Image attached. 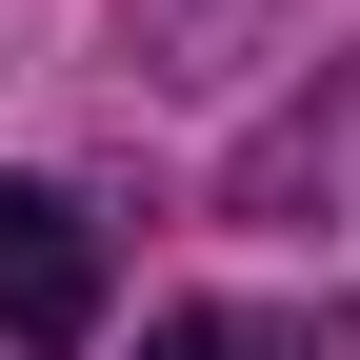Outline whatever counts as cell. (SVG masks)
<instances>
[{
    "mask_svg": "<svg viewBox=\"0 0 360 360\" xmlns=\"http://www.w3.org/2000/svg\"><path fill=\"white\" fill-rule=\"evenodd\" d=\"M141 360H300V340H281V321H220V300H200V321H160Z\"/></svg>",
    "mask_w": 360,
    "mask_h": 360,
    "instance_id": "cell-2",
    "label": "cell"
},
{
    "mask_svg": "<svg viewBox=\"0 0 360 360\" xmlns=\"http://www.w3.org/2000/svg\"><path fill=\"white\" fill-rule=\"evenodd\" d=\"M101 321V220L60 180H0V340H80Z\"/></svg>",
    "mask_w": 360,
    "mask_h": 360,
    "instance_id": "cell-1",
    "label": "cell"
}]
</instances>
